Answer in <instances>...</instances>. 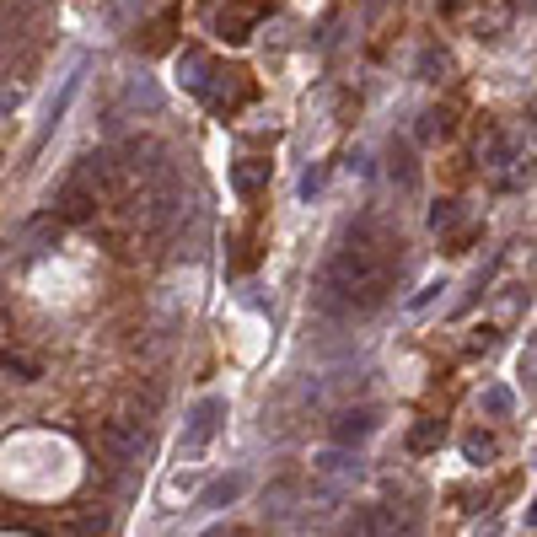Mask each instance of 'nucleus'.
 Instances as JSON below:
<instances>
[{
    "label": "nucleus",
    "instance_id": "1",
    "mask_svg": "<svg viewBox=\"0 0 537 537\" xmlns=\"http://www.w3.org/2000/svg\"><path fill=\"white\" fill-rule=\"evenodd\" d=\"M199 92L210 97V108H221V113H231V108H242V103H253V76L242 65H226V70H210V76H199Z\"/></svg>",
    "mask_w": 537,
    "mask_h": 537
},
{
    "label": "nucleus",
    "instance_id": "2",
    "mask_svg": "<svg viewBox=\"0 0 537 537\" xmlns=\"http://www.w3.org/2000/svg\"><path fill=\"white\" fill-rule=\"evenodd\" d=\"M258 22H264V6H258V0H226V6L215 11V33H221L226 43L253 38Z\"/></svg>",
    "mask_w": 537,
    "mask_h": 537
},
{
    "label": "nucleus",
    "instance_id": "3",
    "mask_svg": "<svg viewBox=\"0 0 537 537\" xmlns=\"http://www.w3.org/2000/svg\"><path fill=\"white\" fill-rule=\"evenodd\" d=\"M140 446H145V435L129 430V425H103L97 430V452H103L108 468H129V462L140 457Z\"/></svg>",
    "mask_w": 537,
    "mask_h": 537
},
{
    "label": "nucleus",
    "instance_id": "4",
    "mask_svg": "<svg viewBox=\"0 0 537 537\" xmlns=\"http://www.w3.org/2000/svg\"><path fill=\"white\" fill-rule=\"evenodd\" d=\"M172 27H178V17H172V11H162V17H156L151 27H145V38H140V49L145 54H162L167 43H172Z\"/></svg>",
    "mask_w": 537,
    "mask_h": 537
},
{
    "label": "nucleus",
    "instance_id": "5",
    "mask_svg": "<svg viewBox=\"0 0 537 537\" xmlns=\"http://www.w3.org/2000/svg\"><path fill=\"white\" fill-rule=\"evenodd\" d=\"M264 178H269V162H253V156H248V162H237V172H231V183H237L242 194H258V183H264Z\"/></svg>",
    "mask_w": 537,
    "mask_h": 537
},
{
    "label": "nucleus",
    "instance_id": "6",
    "mask_svg": "<svg viewBox=\"0 0 537 537\" xmlns=\"http://www.w3.org/2000/svg\"><path fill=\"white\" fill-rule=\"evenodd\" d=\"M215 414H221V403H205V409L194 414V435H188V446H205L210 430H215Z\"/></svg>",
    "mask_w": 537,
    "mask_h": 537
},
{
    "label": "nucleus",
    "instance_id": "7",
    "mask_svg": "<svg viewBox=\"0 0 537 537\" xmlns=\"http://www.w3.org/2000/svg\"><path fill=\"white\" fill-rule=\"evenodd\" d=\"M339 537H382V516H376V511H360L355 521H350V527H344Z\"/></svg>",
    "mask_w": 537,
    "mask_h": 537
}]
</instances>
